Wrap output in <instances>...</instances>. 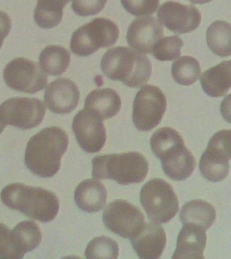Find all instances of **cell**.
Here are the masks:
<instances>
[{
	"label": "cell",
	"instance_id": "1",
	"mask_svg": "<svg viewBox=\"0 0 231 259\" xmlns=\"http://www.w3.org/2000/svg\"><path fill=\"white\" fill-rule=\"evenodd\" d=\"M68 145V137L64 130L56 126L43 129L30 138L26 145V167L40 177H53L60 170Z\"/></svg>",
	"mask_w": 231,
	"mask_h": 259
},
{
	"label": "cell",
	"instance_id": "2",
	"mask_svg": "<svg viewBox=\"0 0 231 259\" xmlns=\"http://www.w3.org/2000/svg\"><path fill=\"white\" fill-rule=\"evenodd\" d=\"M150 147L153 155L161 161L162 169L170 179L183 181L192 175L196 159L176 130L170 127L157 130L150 139Z\"/></svg>",
	"mask_w": 231,
	"mask_h": 259
},
{
	"label": "cell",
	"instance_id": "3",
	"mask_svg": "<svg viewBox=\"0 0 231 259\" xmlns=\"http://www.w3.org/2000/svg\"><path fill=\"white\" fill-rule=\"evenodd\" d=\"M1 199L8 207L44 223L54 220L60 208V201L54 192L23 184L6 186L2 191Z\"/></svg>",
	"mask_w": 231,
	"mask_h": 259
},
{
	"label": "cell",
	"instance_id": "4",
	"mask_svg": "<svg viewBox=\"0 0 231 259\" xmlns=\"http://www.w3.org/2000/svg\"><path fill=\"white\" fill-rule=\"evenodd\" d=\"M103 74L111 80L121 81L131 88H141L149 80L152 66L145 54L127 47L109 49L101 61Z\"/></svg>",
	"mask_w": 231,
	"mask_h": 259
},
{
	"label": "cell",
	"instance_id": "5",
	"mask_svg": "<svg viewBox=\"0 0 231 259\" xmlns=\"http://www.w3.org/2000/svg\"><path fill=\"white\" fill-rule=\"evenodd\" d=\"M148 171L147 159L137 152L98 155L92 159L93 178L113 180L121 185L141 183Z\"/></svg>",
	"mask_w": 231,
	"mask_h": 259
},
{
	"label": "cell",
	"instance_id": "6",
	"mask_svg": "<svg viewBox=\"0 0 231 259\" xmlns=\"http://www.w3.org/2000/svg\"><path fill=\"white\" fill-rule=\"evenodd\" d=\"M119 37V29L114 22L107 18H95L73 32L70 50L76 56H89L100 48L113 46Z\"/></svg>",
	"mask_w": 231,
	"mask_h": 259
},
{
	"label": "cell",
	"instance_id": "7",
	"mask_svg": "<svg viewBox=\"0 0 231 259\" xmlns=\"http://www.w3.org/2000/svg\"><path fill=\"white\" fill-rule=\"evenodd\" d=\"M140 201L148 218L158 224L170 222L179 208L173 188L160 178L149 180L142 187Z\"/></svg>",
	"mask_w": 231,
	"mask_h": 259
},
{
	"label": "cell",
	"instance_id": "8",
	"mask_svg": "<svg viewBox=\"0 0 231 259\" xmlns=\"http://www.w3.org/2000/svg\"><path fill=\"white\" fill-rule=\"evenodd\" d=\"M167 101L161 89L153 85H146L138 91L134 99L133 121L139 131L155 128L165 113Z\"/></svg>",
	"mask_w": 231,
	"mask_h": 259
},
{
	"label": "cell",
	"instance_id": "9",
	"mask_svg": "<svg viewBox=\"0 0 231 259\" xmlns=\"http://www.w3.org/2000/svg\"><path fill=\"white\" fill-rule=\"evenodd\" d=\"M102 220L111 232L130 240L145 226V217L139 208L125 200H115L106 206Z\"/></svg>",
	"mask_w": 231,
	"mask_h": 259
},
{
	"label": "cell",
	"instance_id": "10",
	"mask_svg": "<svg viewBox=\"0 0 231 259\" xmlns=\"http://www.w3.org/2000/svg\"><path fill=\"white\" fill-rule=\"evenodd\" d=\"M46 108L40 99L14 97L0 105V119L6 125L28 130L38 126L44 120Z\"/></svg>",
	"mask_w": 231,
	"mask_h": 259
},
{
	"label": "cell",
	"instance_id": "11",
	"mask_svg": "<svg viewBox=\"0 0 231 259\" xmlns=\"http://www.w3.org/2000/svg\"><path fill=\"white\" fill-rule=\"evenodd\" d=\"M3 75L10 89L29 94L43 90L48 82V76L41 67L24 58L14 59L8 63Z\"/></svg>",
	"mask_w": 231,
	"mask_h": 259
},
{
	"label": "cell",
	"instance_id": "12",
	"mask_svg": "<svg viewBox=\"0 0 231 259\" xmlns=\"http://www.w3.org/2000/svg\"><path fill=\"white\" fill-rule=\"evenodd\" d=\"M72 127L79 146L87 153H97L104 146L106 131L102 120L87 109L75 115Z\"/></svg>",
	"mask_w": 231,
	"mask_h": 259
},
{
	"label": "cell",
	"instance_id": "13",
	"mask_svg": "<svg viewBox=\"0 0 231 259\" xmlns=\"http://www.w3.org/2000/svg\"><path fill=\"white\" fill-rule=\"evenodd\" d=\"M157 15L160 22L177 34L196 30L202 22V14L198 8L176 2H166L162 4Z\"/></svg>",
	"mask_w": 231,
	"mask_h": 259
},
{
	"label": "cell",
	"instance_id": "14",
	"mask_svg": "<svg viewBox=\"0 0 231 259\" xmlns=\"http://www.w3.org/2000/svg\"><path fill=\"white\" fill-rule=\"evenodd\" d=\"M163 36L161 22L151 16H144L132 22L128 28L127 40L136 52L151 54L153 47Z\"/></svg>",
	"mask_w": 231,
	"mask_h": 259
},
{
	"label": "cell",
	"instance_id": "15",
	"mask_svg": "<svg viewBox=\"0 0 231 259\" xmlns=\"http://www.w3.org/2000/svg\"><path fill=\"white\" fill-rule=\"evenodd\" d=\"M80 92L73 81L66 78L56 79L46 87L44 102L53 113L68 114L79 104Z\"/></svg>",
	"mask_w": 231,
	"mask_h": 259
},
{
	"label": "cell",
	"instance_id": "16",
	"mask_svg": "<svg viewBox=\"0 0 231 259\" xmlns=\"http://www.w3.org/2000/svg\"><path fill=\"white\" fill-rule=\"evenodd\" d=\"M131 242L139 258H159L166 247L165 230L158 223H145L141 232L131 239Z\"/></svg>",
	"mask_w": 231,
	"mask_h": 259
},
{
	"label": "cell",
	"instance_id": "17",
	"mask_svg": "<svg viewBox=\"0 0 231 259\" xmlns=\"http://www.w3.org/2000/svg\"><path fill=\"white\" fill-rule=\"evenodd\" d=\"M229 159L224 150L215 140L211 138L206 151L200 161V171L208 181H222L228 176Z\"/></svg>",
	"mask_w": 231,
	"mask_h": 259
},
{
	"label": "cell",
	"instance_id": "18",
	"mask_svg": "<svg viewBox=\"0 0 231 259\" xmlns=\"http://www.w3.org/2000/svg\"><path fill=\"white\" fill-rule=\"evenodd\" d=\"M206 241V230L196 225L184 224L172 258H204Z\"/></svg>",
	"mask_w": 231,
	"mask_h": 259
},
{
	"label": "cell",
	"instance_id": "19",
	"mask_svg": "<svg viewBox=\"0 0 231 259\" xmlns=\"http://www.w3.org/2000/svg\"><path fill=\"white\" fill-rule=\"evenodd\" d=\"M121 99L113 89H95L85 99V109L96 115L101 120L112 118L121 110Z\"/></svg>",
	"mask_w": 231,
	"mask_h": 259
},
{
	"label": "cell",
	"instance_id": "20",
	"mask_svg": "<svg viewBox=\"0 0 231 259\" xmlns=\"http://www.w3.org/2000/svg\"><path fill=\"white\" fill-rule=\"evenodd\" d=\"M107 190L100 182L94 179L83 180L74 191V201L83 211L96 212L104 207Z\"/></svg>",
	"mask_w": 231,
	"mask_h": 259
},
{
	"label": "cell",
	"instance_id": "21",
	"mask_svg": "<svg viewBox=\"0 0 231 259\" xmlns=\"http://www.w3.org/2000/svg\"><path fill=\"white\" fill-rule=\"evenodd\" d=\"M200 81L203 90L209 96H224L231 88V60L224 61L205 71Z\"/></svg>",
	"mask_w": 231,
	"mask_h": 259
},
{
	"label": "cell",
	"instance_id": "22",
	"mask_svg": "<svg viewBox=\"0 0 231 259\" xmlns=\"http://www.w3.org/2000/svg\"><path fill=\"white\" fill-rule=\"evenodd\" d=\"M216 218L214 206L202 200H192L186 202L180 212V220L182 224L196 225L205 230L212 226Z\"/></svg>",
	"mask_w": 231,
	"mask_h": 259
},
{
	"label": "cell",
	"instance_id": "23",
	"mask_svg": "<svg viewBox=\"0 0 231 259\" xmlns=\"http://www.w3.org/2000/svg\"><path fill=\"white\" fill-rule=\"evenodd\" d=\"M41 68L51 76H58L68 68L70 54L62 46L51 45L44 49L38 58Z\"/></svg>",
	"mask_w": 231,
	"mask_h": 259
},
{
	"label": "cell",
	"instance_id": "24",
	"mask_svg": "<svg viewBox=\"0 0 231 259\" xmlns=\"http://www.w3.org/2000/svg\"><path fill=\"white\" fill-rule=\"evenodd\" d=\"M206 41L217 56L222 58L231 56V24L221 20L213 22L207 30Z\"/></svg>",
	"mask_w": 231,
	"mask_h": 259
},
{
	"label": "cell",
	"instance_id": "25",
	"mask_svg": "<svg viewBox=\"0 0 231 259\" xmlns=\"http://www.w3.org/2000/svg\"><path fill=\"white\" fill-rule=\"evenodd\" d=\"M70 0H37L34 11L36 24L42 28L56 27L62 20L63 8Z\"/></svg>",
	"mask_w": 231,
	"mask_h": 259
},
{
	"label": "cell",
	"instance_id": "26",
	"mask_svg": "<svg viewBox=\"0 0 231 259\" xmlns=\"http://www.w3.org/2000/svg\"><path fill=\"white\" fill-rule=\"evenodd\" d=\"M12 234L16 246L24 253L33 250L42 242L40 228L30 221H24L16 225Z\"/></svg>",
	"mask_w": 231,
	"mask_h": 259
},
{
	"label": "cell",
	"instance_id": "27",
	"mask_svg": "<svg viewBox=\"0 0 231 259\" xmlns=\"http://www.w3.org/2000/svg\"><path fill=\"white\" fill-rule=\"evenodd\" d=\"M172 75L176 82L188 86L196 82L201 75L200 63L191 56H182L174 61L172 66Z\"/></svg>",
	"mask_w": 231,
	"mask_h": 259
},
{
	"label": "cell",
	"instance_id": "28",
	"mask_svg": "<svg viewBox=\"0 0 231 259\" xmlns=\"http://www.w3.org/2000/svg\"><path fill=\"white\" fill-rule=\"evenodd\" d=\"M119 244L106 236L96 237L87 245L85 250L87 258H112L119 257Z\"/></svg>",
	"mask_w": 231,
	"mask_h": 259
},
{
	"label": "cell",
	"instance_id": "29",
	"mask_svg": "<svg viewBox=\"0 0 231 259\" xmlns=\"http://www.w3.org/2000/svg\"><path fill=\"white\" fill-rule=\"evenodd\" d=\"M182 46L183 41L178 36H166L158 40L151 55L160 61L174 60L180 57Z\"/></svg>",
	"mask_w": 231,
	"mask_h": 259
},
{
	"label": "cell",
	"instance_id": "30",
	"mask_svg": "<svg viewBox=\"0 0 231 259\" xmlns=\"http://www.w3.org/2000/svg\"><path fill=\"white\" fill-rule=\"evenodd\" d=\"M23 251L18 248L12 237V230L0 224V258H22Z\"/></svg>",
	"mask_w": 231,
	"mask_h": 259
},
{
	"label": "cell",
	"instance_id": "31",
	"mask_svg": "<svg viewBox=\"0 0 231 259\" xmlns=\"http://www.w3.org/2000/svg\"><path fill=\"white\" fill-rule=\"evenodd\" d=\"M123 8L135 16L149 15L157 10L160 0H121Z\"/></svg>",
	"mask_w": 231,
	"mask_h": 259
},
{
	"label": "cell",
	"instance_id": "32",
	"mask_svg": "<svg viewBox=\"0 0 231 259\" xmlns=\"http://www.w3.org/2000/svg\"><path fill=\"white\" fill-rule=\"evenodd\" d=\"M107 0H72V9L80 16L98 14L104 8Z\"/></svg>",
	"mask_w": 231,
	"mask_h": 259
},
{
	"label": "cell",
	"instance_id": "33",
	"mask_svg": "<svg viewBox=\"0 0 231 259\" xmlns=\"http://www.w3.org/2000/svg\"><path fill=\"white\" fill-rule=\"evenodd\" d=\"M224 150L225 153L231 159V130H222L212 137Z\"/></svg>",
	"mask_w": 231,
	"mask_h": 259
},
{
	"label": "cell",
	"instance_id": "34",
	"mask_svg": "<svg viewBox=\"0 0 231 259\" xmlns=\"http://www.w3.org/2000/svg\"><path fill=\"white\" fill-rule=\"evenodd\" d=\"M12 22L9 16L5 12L0 11V49L4 40L11 29Z\"/></svg>",
	"mask_w": 231,
	"mask_h": 259
},
{
	"label": "cell",
	"instance_id": "35",
	"mask_svg": "<svg viewBox=\"0 0 231 259\" xmlns=\"http://www.w3.org/2000/svg\"><path fill=\"white\" fill-rule=\"evenodd\" d=\"M220 113L224 120L231 123V94L225 97L221 103Z\"/></svg>",
	"mask_w": 231,
	"mask_h": 259
},
{
	"label": "cell",
	"instance_id": "36",
	"mask_svg": "<svg viewBox=\"0 0 231 259\" xmlns=\"http://www.w3.org/2000/svg\"><path fill=\"white\" fill-rule=\"evenodd\" d=\"M192 3L196 4H204L209 3V2L213 1V0H189Z\"/></svg>",
	"mask_w": 231,
	"mask_h": 259
},
{
	"label": "cell",
	"instance_id": "37",
	"mask_svg": "<svg viewBox=\"0 0 231 259\" xmlns=\"http://www.w3.org/2000/svg\"><path fill=\"white\" fill-rule=\"evenodd\" d=\"M6 124L5 123L2 122V121L1 119H0V135H1V133L2 132L4 131V128H5Z\"/></svg>",
	"mask_w": 231,
	"mask_h": 259
}]
</instances>
